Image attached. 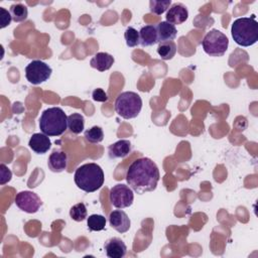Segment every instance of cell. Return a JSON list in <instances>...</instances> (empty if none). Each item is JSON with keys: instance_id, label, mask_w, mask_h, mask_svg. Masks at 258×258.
<instances>
[{"instance_id": "6da1fadb", "label": "cell", "mask_w": 258, "mask_h": 258, "mask_svg": "<svg viewBox=\"0 0 258 258\" xmlns=\"http://www.w3.org/2000/svg\"><path fill=\"white\" fill-rule=\"evenodd\" d=\"M159 170L150 158L141 157L134 160L127 169L126 181L137 194L142 195L156 188L159 180Z\"/></svg>"}, {"instance_id": "7a4b0ae2", "label": "cell", "mask_w": 258, "mask_h": 258, "mask_svg": "<svg viewBox=\"0 0 258 258\" xmlns=\"http://www.w3.org/2000/svg\"><path fill=\"white\" fill-rule=\"evenodd\" d=\"M74 179L79 188L86 192H94L104 183V172L100 165L94 162L79 166L74 174Z\"/></svg>"}, {"instance_id": "3957f363", "label": "cell", "mask_w": 258, "mask_h": 258, "mask_svg": "<svg viewBox=\"0 0 258 258\" xmlns=\"http://www.w3.org/2000/svg\"><path fill=\"white\" fill-rule=\"evenodd\" d=\"M234 41L241 46H250L258 40V22L255 15L237 18L231 27Z\"/></svg>"}, {"instance_id": "277c9868", "label": "cell", "mask_w": 258, "mask_h": 258, "mask_svg": "<svg viewBox=\"0 0 258 258\" xmlns=\"http://www.w3.org/2000/svg\"><path fill=\"white\" fill-rule=\"evenodd\" d=\"M68 128V116L59 107L45 109L39 118V129L47 136H59Z\"/></svg>"}, {"instance_id": "5b68a950", "label": "cell", "mask_w": 258, "mask_h": 258, "mask_svg": "<svg viewBox=\"0 0 258 258\" xmlns=\"http://www.w3.org/2000/svg\"><path fill=\"white\" fill-rule=\"evenodd\" d=\"M142 108L141 97L131 91L121 93L115 101L116 113L124 119L136 118Z\"/></svg>"}, {"instance_id": "8992f818", "label": "cell", "mask_w": 258, "mask_h": 258, "mask_svg": "<svg viewBox=\"0 0 258 258\" xmlns=\"http://www.w3.org/2000/svg\"><path fill=\"white\" fill-rule=\"evenodd\" d=\"M204 51L211 56H222L226 53L229 46L228 37L218 29H212L202 40Z\"/></svg>"}, {"instance_id": "52a82bcc", "label": "cell", "mask_w": 258, "mask_h": 258, "mask_svg": "<svg viewBox=\"0 0 258 258\" xmlns=\"http://www.w3.org/2000/svg\"><path fill=\"white\" fill-rule=\"evenodd\" d=\"M51 68L42 60L34 59L25 68V77L32 85H39L46 82L51 76Z\"/></svg>"}, {"instance_id": "ba28073f", "label": "cell", "mask_w": 258, "mask_h": 258, "mask_svg": "<svg viewBox=\"0 0 258 258\" xmlns=\"http://www.w3.org/2000/svg\"><path fill=\"white\" fill-rule=\"evenodd\" d=\"M109 199L116 209H125L133 204L134 195L132 188L126 184L118 183L111 187Z\"/></svg>"}, {"instance_id": "9c48e42d", "label": "cell", "mask_w": 258, "mask_h": 258, "mask_svg": "<svg viewBox=\"0 0 258 258\" xmlns=\"http://www.w3.org/2000/svg\"><path fill=\"white\" fill-rule=\"evenodd\" d=\"M15 205L23 212L28 214L36 213L42 205L40 198L33 191L22 190L15 197Z\"/></svg>"}, {"instance_id": "30bf717a", "label": "cell", "mask_w": 258, "mask_h": 258, "mask_svg": "<svg viewBox=\"0 0 258 258\" xmlns=\"http://www.w3.org/2000/svg\"><path fill=\"white\" fill-rule=\"evenodd\" d=\"M109 223L114 230H116L121 234L126 233L131 226V222L128 215L124 211H122V209L115 210L110 213Z\"/></svg>"}, {"instance_id": "8fae6325", "label": "cell", "mask_w": 258, "mask_h": 258, "mask_svg": "<svg viewBox=\"0 0 258 258\" xmlns=\"http://www.w3.org/2000/svg\"><path fill=\"white\" fill-rule=\"evenodd\" d=\"M106 254L109 258H122L127 253L125 243L118 237H113L105 242Z\"/></svg>"}, {"instance_id": "7c38bea8", "label": "cell", "mask_w": 258, "mask_h": 258, "mask_svg": "<svg viewBox=\"0 0 258 258\" xmlns=\"http://www.w3.org/2000/svg\"><path fill=\"white\" fill-rule=\"evenodd\" d=\"M166 21L175 25L183 23L188 17V11L186 7L181 3L172 4L166 12Z\"/></svg>"}, {"instance_id": "4fadbf2b", "label": "cell", "mask_w": 258, "mask_h": 258, "mask_svg": "<svg viewBox=\"0 0 258 258\" xmlns=\"http://www.w3.org/2000/svg\"><path fill=\"white\" fill-rule=\"evenodd\" d=\"M28 145L32 151L37 154H44L51 147V141L43 133H34L31 135Z\"/></svg>"}, {"instance_id": "5bb4252c", "label": "cell", "mask_w": 258, "mask_h": 258, "mask_svg": "<svg viewBox=\"0 0 258 258\" xmlns=\"http://www.w3.org/2000/svg\"><path fill=\"white\" fill-rule=\"evenodd\" d=\"M156 31H157V42L158 43L173 41V39L176 37V34H177L175 25H173L167 21L159 22L156 25Z\"/></svg>"}, {"instance_id": "9a60e30c", "label": "cell", "mask_w": 258, "mask_h": 258, "mask_svg": "<svg viewBox=\"0 0 258 258\" xmlns=\"http://www.w3.org/2000/svg\"><path fill=\"white\" fill-rule=\"evenodd\" d=\"M48 168L52 172H61L68 166V156L61 150H53L48 156L47 160Z\"/></svg>"}, {"instance_id": "2e32d148", "label": "cell", "mask_w": 258, "mask_h": 258, "mask_svg": "<svg viewBox=\"0 0 258 258\" xmlns=\"http://www.w3.org/2000/svg\"><path fill=\"white\" fill-rule=\"evenodd\" d=\"M131 142L126 139H121L115 143L109 145L108 153L109 157L114 158H124L131 152Z\"/></svg>"}, {"instance_id": "e0dca14e", "label": "cell", "mask_w": 258, "mask_h": 258, "mask_svg": "<svg viewBox=\"0 0 258 258\" xmlns=\"http://www.w3.org/2000/svg\"><path fill=\"white\" fill-rule=\"evenodd\" d=\"M114 60V57L110 53L97 52L90 60V64L92 68L98 70L99 72H105L111 69Z\"/></svg>"}, {"instance_id": "ac0fdd59", "label": "cell", "mask_w": 258, "mask_h": 258, "mask_svg": "<svg viewBox=\"0 0 258 258\" xmlns=\"http://www.w3.org/2000/svg\"><path fill=\"white\" fill-rule=\"evenodd\" d=\"M139 41L142 46H151L157 43V31L154 25H145L139 31Z\"/></svg>"}, {"instance_id": "d6986e66", "label": "cell", "mask_w": 258, "mask_h": 258, "mask_svg": "<svg viewBox=\"0 0 258 258\" xmlns=\"http://www.w3.org/2000/svg\"><path fill=\"white\" fill-rule=\"evenodd\" d=\"M68 128L74 134H80L85 128V118L79 113H73L68 116Z\"/></svg>"}, {"instance_id": "ffe728a7", "label": "cell", "mask_w": 258, "mask_h": 258, "mask_svg": "<svg viewBox=\"0 0 258 258\" xmlns=\"http://www.w3.org/2000/svg\"><path fill=\"white\" fill-rule=\"evenodd\" d=\"M157 53L163 60L171 59L176 53V44L173 41L159 43L157 47Z\"/></svg>"}, {"instance_id": "44dd1931", "label": "cell", "mask_w": 258, "mask_h": 258, "mask_svg": "<svg viewBox=\"0 0 258 258\" xmlns=\"http://www.w3.org/2000/svg\"><path fill=\"white\" fill-rule=\"evenodd\" d=\"M10 14L12 20L15 22H21L27 18L28 10L27 7L22 3H15L10 6Z\"/></svg>"}, {"instance_id": "7402d4cb", "label": "cell", "mask_w": 258, "mask_h": 258, "mask_svg": "<svg viewBox=\"0 0 258 258\" xmlns=\"http://www.w3.org/2000/svg\"><path fill=\"white\" fill-rule=\"evenodd\" d=\"M87 226L90 231H102L106 226V218L102 215H91L87 219Z\"/></svg>"}, {"instance_id": "603a6c76", "label": "cell", "mask_w": 258, "mask_h": 258, "mask_svg": "<svg viewBox=\"0 0 258 258\" xmlns=\"http://www.w3.org/2000/svg\"><path fill=\"white\" fill-rule=\"evenodd\" d=\"M85 138L90 143H100L104 139V132L101 127L93 126L85 131Z\"/></svg>"}, {"instance_id": "cb8c5ba5", "label": "cell", "mask_w": 258, "mask_h": 258, "mask_svg": "<svg viewBox=\"0 0 258 258\" xmlns=\"http://www.w3.org/2000/svg\"><path fill=\"white\" fill-rule=\"evenodd\" d=\"M70 216L76 222L84 221L88 216L86 205L84 203H78L74 205L70 210Z\"/></svg>"}, {"instance_id": "d4e9b609", "label": "cell", "mask_w": 258, "mask_h": 258, "mask_svg": "<svg viewBox=\"0 0 258 258\" xmlns=\"http://www.w3.org/2000/svg\"><path fill=\"white\" fill-rule=\"evenodd\" d=\"M170 4H171L170 0H161V1L151 0L149 2V10L151 13L155 15H161L170 7Z\"/></svg>"}, {"instance_id": "484cf974", "label": "cell", "mask_w": 258, "mask_h": 258, "mask_svg": "<svg viewBox=\"0 0 258 258\" xmlns=\"http://www.w3.org/2000/svg\"><path fill=\"white\" fill-rule=\"evenodd\" d=\"M124 37H125V40H126V44L129 47H135L140 43V41H139V31H137L132 26H129V27L126 28L125 33H124Z\"/></svg>"}, {"instance_id": "4316f807", "label": "cell", "mask_w": 258, "mask_h": 258, "mask_svg": "<svg viewBox=\"0 0 258 258\" xmlns=\"http://www.w3.org/2000/svg\"><path fill=\"white\" fill-rule=\"evenodd\" d=\"M0 169H1V172H0V175H1L0 183L3 185V184H5V183H7L8 181L11 180L12 172H11V170H10L5 164H3V163L0 165Z\"/></svg>"}, {"instance_id": "83f0119b", "label": "cell", "mask_w": 258, "mask_h": 258, "mask_svg": "<svg viewBox=\"0 0 258 258\" xmlns=\"http://www.w3.org/2000/svg\"><path fill=\"white\" fill-rule=\"evenodd\" d=\"M0 12H1V17H0V22H1V25L0 27L1 28H4L6 27L7 25L10 24L11 20H12V16L10 14V11H7L6 9L4 8H0Z\"/></svg>"}, {"instance_id": "f1b7e54d", "label": "cell", "mask_w": 258, "mask_h": 258, "mask_svg": "<svg viewBox=\"0 0 258 258\" xmlns=\"http://www.w3.org/2000/svg\"><path fill=\"white\" fill-rule=\"evenodd\" d=\"M92 97L95 101L97 102H106L108 100V96L107 94L105 93L104 90L98 88V89H95L92 93Z\"/></svg>"}]
</instances>
